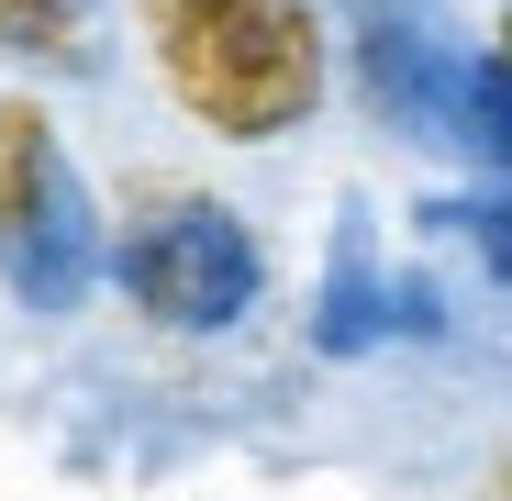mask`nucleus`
Masks as SVG:
<instances>
[{
    "label": "nucleus",
    "mask_w": 512,
    "mask_h": 501,
    "mask_svg": "<svg viewBox=\"0 0 512 501\" xmlns=\"http://www.w3.org/2000/svg\"><path fill=\"white\" fill-rule=\"evenodd\" d=\"M134 34L167 78V101L223 145L301 134L334 78L323 0H134Z\"/></svg>",
    "instance_id": "obj_1"
},
{
    "label": "nucleus",
    "mask_w": 512,
    "mask_h": 501,
    "mask_svg": "<svg viewBox=\"0 0 512 501\" xmlns=\"http://www.w3.org/2000/svg\"><path fill=\"white\" fill-rule=\"evenodd\" d=\"M101 268V212L56 145V112L34 90H0V279L34 312H67Z\"/></svg>",
    "instance_id": "obj_3"
},
{
    "label": "nucleus",
    "mask_w": 512,
    "mask_h": 501,
    "mask_svg": "<svg viewBox=\"0 0 512 501\" xmlns=\"http://www.w3.org/2000/svg\"><path fill=\"white\" fill-rule=\"evenodd\" d=\"M0 56H23V67H101V0H0Z\"/></svg>",
    "instance_id": "obj_4"
},
{
    "label": "nucleus",
    "mask_w": 512,
    "mask_h": 501,
    "mask_svg": "<svg viewBox=\"0 0 512 501\" xmlns=\"http://www.w3.org/2000/svg\"><path fill=\"white\" fill-rule=\"evenodd\" d=\"M101 268L123 279V301L145 323H179V334H212L256 301V279H268V257H256V234L201 201V190H145L123 212V234H101Z\"/></svg>",
    "instance_id": "obj_2"
},
{
    "label": "nucleus",
    "mask_w": 512,
    "mask_h": 501,
    "mask_svg": "<svg viewBox=\"0 0 512 501\" xmlns=\"http://www.w3.org/2000/svg\"><path fill=\"white\" fill-rule=\"evenodd\" d=\"M490 90H501V112H512V12H501V34H490Z\"/></svg>",
    "instance_id": "obj_5"
}]
</instances>
